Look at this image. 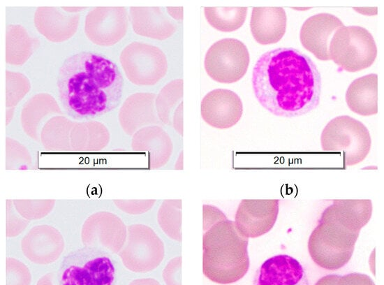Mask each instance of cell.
<instances>
[{
  "label": "cell",
  "mask_w": 384,
  "mask_h": 285,
  "mask_svg": "<svg viewBox=\"0 0 384 285\" xmlns=\"http://www.w3.org/2000/svg\"><path fill=\"white\" fill-rule=\"evenodd\" d=\"M203 211V231H205L216 222L227 219L224 213L215 206L204 205Z\"/></svg>",
  "instance_id": "cell-39"
},
{
  "label": "cell",
  "mask_w": 384,
  "mask_h": 285,
  "mask_svg": "<svg viewBox=\"0 0 384 285\" xmlns=\"http://www.w3.org/2000/svg\"><path fill=\"white\" fill-rule=\"evenodd\" d=\"M38 104L39 95L37 94L24 105L21 115V122L24 131L36 141L40 139V124L46 117L52 113L61 112L57 102L49 106H39Z\"/></svg>",
  "instance_id": "cell-28"
},
{
  "label": "cell",
  "mask_w": 384,
  "mask_h": 285,
  "mask_svg": "<svg viewBox=\"0 0 384 285\" xmlns=\"http://www.w3.org/2000/svg\"><path fill=\"white\" fill-rule=\"evenodd\" d=\"M7 285H29L31 272L20 261L8 257L6 258Z\"/></svg>",
  "instance_id": "cell-34"
},
{
  "label": "cell",
  "mask_w": 384,
  "mask_h": 285,
  "mask_svg": "<svg viewBox=\"0 0 384 285\" xmlns=\"http://www.w3.org/2000/svg\"><path fill=\"white\" fill-rule=\"evenodd\" d=\"M14 208L25 219L36 220L47 216L54 208V200H13Z\"/></svg>",
  "instance_id": "cell-31"
},
{
  "label": "cell",
  "mask_w": 384,
  "mask_h": 285,
  "mask_svg": "<svg viewBox=\"0 0 384 285\" xmlns=\"http://www.w3.org/2000/svg\"><path fill=\"white\" fill-rule=\"evenodd\" d=\"M115 205L130 214H140L149 211L156 200H114Z\"/></svg>",
  "instance_id": "cell-35"
},
{
  "label": "cell",
  "mask_w": 384,
  "mask_h": 285,
  "mask_svg": "<svg viewBox=\"0 0 384 285\" xmlns=\"http://www.w3.org/2000/svg\"><path fill=\"white\" fill-rule=\"evenodd\" d=\"M250 57L246 46L235 38H223L206 52L204 66L207 75L220 83L241 80L247 71Z\"/></svg>",
  "instance_id": "cell-10"
},
{
  "label": "cell",
  "mask_w": 384,
  "mask_h": 285,
  "mask_svg": "<svg viewBox=\"0 0 384 285\" xmlns=\"http://www.w3.org/2000/svg\"><path fill=\"white\" fill-rule=\"evenodd\" d=\"M346 101L354 112L370 116L378 112V75L372 73L357 78L346 93Z\"/></svg>",
  "instance_id": "cell-24"
},
{
  "label": "cell",
  "mask_w": 384,
  "mask_h": 285,
  "mask_svg": "<svg viewBox=\"0 0 384 285\" xmlns=\"http://www.w3.org/2000/svg\"><path fill=\"white\" fill-rule=\"evenodd\" d=\"M31 163L28 150L14 139L7 138L6 140V169H27Z\"/></svg>",
  "instance_id": "cell-33"
},
{
  "label": "cell",
  "mask_w": 384,
  "mask_h": 285,
  "mask_svg": "<svg viewBox=\"0 0 384 285\" xmlns=\"http://www.w3.org/2000/svg\"><path fill=\"white\" fill-rule=\"evenodd\" d=\"M128 26L125 7H96L87 14L84 29L94 43L111 46L126 36Z\"/></svg>",
  "instance_id": "cell-12"
},
{
  "label": "cell",
  "mask_w": 384,
  "mask_h": 285,
  "mask_svg": "<svg viewBox=\"0 0 384 285\" xmlns=\"http://www.w3.org/2000/svg\"><path fill=\"white\" fill-rule=\"evenodd\" d=\"M168 13L176 20H183V7H166Z\"/></svg>",
  "instance_id": "cell-41"
},
{
  "label": "cell",
  "mask_w": 384,
  "mask_h": 285,
  "mask_svg": "<svg viewBox=\"0 0 384 285\" xmlns=\"http://www.w3.org/2000/svg\"><path fill=\"white\" fill-rule=\"evenodd\" d=\"M181 258L177 256L168 262L163 271L166 285H181Z\"/></svg>",
  "instance_id": "cell-37"
},
{
  "label": "cell",
  "mask_w": 384,
  "mask_h": 285,
  "mask_svg": "<svg viewBox=\"0 0 384 285\" xmlns=\"http://www.w3.org/2000/svg\"><path fill=\"white\" fill-rule=\"evenodd\" d=\"M34 41L24 27L9 25L6 35V61L14 65H21L31 57Z\"/></svg>",
  "instance_id": "cell-27"
},
{
  "label": "cell",
  "mask_w": 384,
  "mask_h": 285,
  "mask_svg": "<svg viewBox=\"0 0 384 285\" xmlns=\"http://www.w3.org/2000/svg\"><path fill=\"white\" fill-rule=\"evenodd\" d=\"M343 22L330 13H318L309 17L302 24L300 39L303 47L316 58L330 60L329 45L336 31Z\"/></svg>",
  "instance_id": "cell-16"
},
{
  "label": "cell",
  "mask_w": 384,
  "mask_h": 285,
  "mask_svg": "<svg viewBox=\"0 0 384 285\" xmlns=\"http://www.w3.org/2000/svg\"><path fill=\"white\" fill-rule=\"evenodd\" d=\"M252 86L260 104L284 117L300 116L320 101V74L312 60L292 48L264 53L253 69Z\"/></svg>",
  "instance_id": "cell-1"
},
{
  "label": "cell",
  "mask_w": 384,
  "mask_h": 285,
  "mask_svg": "<svg viewBox=\"0 0 384 285\" xmlns=\"http://www.w3.org/2000/svg\"><path fill=\"white\" fill-rule=\"evenodd\" d=\"M204 14L213 28L220 31L231 32L244 24L247 7H205Z\"/></svg>",
  "instance_id": "cell-29"
},
{
  "label": "cell",
  "mask_w": 384,
  "mask_h": 285,
  "mask_svg": "<svg viewBox=\"0 0 384 285\" xmlns=\"http://www.w3.org/2000/svg\"><path fill=\"white\" fill-rule=\"evenodd\" d=\"M6 71V105L7 108L15 107L25 96L31 87L29 80L21 73Z\"/></svg>",
  "instance_id": "cell-32"
},
{
  "label": "cell",
  "mask_w": 384,
  "mask_h": 285,
  "mask_svg": "<svg viewBox=\"0 0 384 285\" xmlns=\"http://www.w3.org/2000/svg\"><path fill=\"white\" fill-rule=\"evenodd\" d=\"M329 53L336 64L353 73L372 65L377 56V48L372 35L365 28L344 26L333 35Z\"/></svg>",
  "instance_id": "cell-7"
},
{
  "label": "cell",
  "mask_w": 384,
  "mask_h": 285,
  "mask_svg": "<svg viewBox=\"0 0 384 285\" xmlns=\"http://www.w3.org/2000/svg\"><path fill=\"white\" fill-rule=\"evenodd\" d=\"M134 152H146L151 169L159 168L167 163L173 150L171 138L159 126H145L134 133L131 142Z\"/></svg>",
  "instance_id": "cell-19"
},
{
  "label": "cell",
  "mask_w": 384,
  "mask_h": 285,
  "mask_svg": "<svg viewBox=\"0 0 384 285\" xmlns=\"http://www.w3.org/2000/svg\"><path fill=\"white\" fill-rule=\"evenodd\" d=\"M115 279L113 261L101 249L84 246L62 261L61 285H112Z\"/></svg>",
  "instance_id": "cell-5"
},
{
  "label": "cell",
  "mask_w": 384,
  "mask_h": 285,
  "mask_svg": "<svg viewBox=\"0 0 384 285\" xmlns=\"http://www.w3.org/2000/svg\"><path fill=\"white\" fill-rule=\"evenodd\" d=\"M131 22L135 34L156 40H165L177 29L162 7H130Z\"/></svg>",
  "instance_id": "cell-20"
},
{
  "label": "cell",
  "mask_w": 384,
  "mask_h": 285,
  "mask_svg": "<svg viewBox=\"0 0 384 285\" xmlns=\"http://www.w3.org/2000/svg\"><path fill=\"white\" fill-rule=\"evenodd\" d=\"M243 113L239 96L226 89H216L208 92L202 99L200 114L209 126L219 129L235 125Z\"/></svg>",
  "instance_id": "cell-14"
},
{
  "label": "cell",
  "mask_w": 384,
  "mask_h": 285,
  "mask_svg": "<svg viewBox=\"0 0 384 285\" xmlns=\"http://www.w3.org/2000/svg\"><path fill=\"white\" fill-rule=\"evenodd\" d=\"M338 275H327L319 279L315 285H335Z\"/></svg>",
  "instance_id": "cell-40"
},
{
  "label": "cell",
  "mask_w": 384,
  "mask_h": 285,
  "mask_svg": "<svg viewBox=\"0 0 384 285\" xmlns=\"http://www.w3.org/2000/svg\"><path fill=\"white\" fill-rule=\"evenodd\" d=\"M286 22L281 7H253L250 20L252 36L261 45L276 43L286 32Z\"/></svg>",
  "instance_id": "cell-22"
},
{
  "label": "cell",
  "mask_w": 384,
  "mask_h": 285,
  "mask_svg": "<svg viewBox=\"0 0 384 285\" xmlns=\"http://www.w3.org/2000/svg\"><path fill=\"white\" fill-rule=\"evenodd\" d=\"M279 210L278 199H243L235 215L236 228L248 239L262 236L274 226Z\"/></svg>",
  "instance_id": "cell-13"
},
{
  "label": "cell",
  "mask_w": 384,
  "mask_h": 285,
  "mask_svg": "<svg viewBox=\"0 0 384 285\" xmlns=\"http://www.w3.org/2000/svg\"><path fill=\"white\" fill-rule=\"evenodd\" d=\"M254 285H309V283L304 267L297 259L287 254H278L262 263Z\"/></svg>",
  "instance_id": "cell-17"
},
{
  "label": "cell",
  "mask_w": 384,
  "mask_h": 285,
  "mask_svg": "<svg viewBox=\"0 0 384 285\" xmlns=\"http://www.w3.org/2000/svg\"><path fill=\"white\" fill-rule=\"evenodd\" d=\"M126 236L127 228L123 221L117 215L106 211L90 215L81 230V240L84 246L115 254L121 251Z\"/></svg>",
  "instance_id": "cell-11"
},
{
  "label": "cell",
  "mask_w": 384,
  "mask_h": 285,
  "mask_svg": "<svg viewBox=\"0 0 384 285\" xmlns=\"http://www.w3.org/2000/svg\"><path fill=\"white\" fill-rule=\"evenodd\" d=\"M79 19V15H70L63 11L61 7H38L34 23L38 31L47 40L61 42L74 35Z\"/></svg>",
  "instance_id": "cell-21"
},
{
  "label": "cell",
  "mask_w": 384,
  "mask_h": 285,
  "mask_svg": "<svg viewBox=\"0 0 384 285\" xmlns=\"http://www.w3.org/2000/svg\"><path fill=\"white\" fill-rule=\"evenodd\" d=\"M75 123L65 117H54L45 123L40 138L46 150L68 152L71 150V132Z\"/></svg>",
  "instance_id": "cell-26"
},
{
  "label": "cell",
  "mask_w": 384,
  "mask_h": 285,
  "mask_svg": "<svg viewBox=\"0 0 384 285\" xmlns=\"http://www.w3.org/2000/svg\"><path fill=\"white\" fill-rule=\"evenodd\" d=\"M8 201V200H7ZM10 200L7 202L6 235L13 238L20 234L28 226L29 221L19 216L10 205Z\"/></svg>",
  "instance_id": "cell-36"
},
{
  "label": "cell",
  "mask_w": 384,
  "mask_h": 285,
  "mask_svg": "<svg viewBox=\"0 0 384 285\" xmlns=\"http://www.w3.org/2000/svg\"><path fill=\"white\" fill-rule=\"evenodd\" d=\"M63 10H64L66 12L70 13H74V12H78L83 9H85V7H61Z\"/></svg>",
  "instance_id": "cell-43"
},
{
  "label": "cell",
  "mask_w": 384,
  "mask_h": 285,
  "mask_svg": "<svg viewBox=\"0 0 384 285\" xmlns=\"http://www.w3.org/2000/svg\"><path fill=\"white\" fill-rule=\"evenodd\" d=\"M335 285H375V284L367 275L350 272L344 275H339Z\"/></svg>",
  "instance_id": "cell-38"
},
{
  "label": "cell",
  "mask_w": 384,
  "mask_h": 285,
  "mask_svg": "<svg viewBox=\"0 0 384 285\" xmlns=\"http://www.w3.org/2000/svg\"><path fill=\"white\" fill-rule=\"evenodd\" d=\"M109 140L107 128L97 122L75 124L70 136L73 152H98L108 145Z\"/></svg>",
  "instance_id": "cell-25"
},
{
  "label": "cell",
  "mask_w": 384,
  "mask_h": 285,
  "mask_svg": "<svg viewBox=\"0 0 384 285\" xmlns=\"http://www.w3.org/2000/svg\"><path fill=\"white\" fill-rule=\"evenodd\" d=\"M156 94L139 92L129 96L122 104L119 112V122L123 131L133 136L138 130L158 124L156 108Z\"/></svg>",
  "instance_id": "cell-18"
},
{
  "label": "cell",
  "mask_w": 384,
  "mask_h": 285,
  "mask_svg": "<svg viewBox=\"0 0 384 285\" xmlns=\"http://www.w3.org/2000/svg\"><path fill=\"white\" fill-rule=\"evenodd\" d=\"M325 152H341L346 166L362 162L370 151L371 140L367 127L349 116L332 119L324 128L320 137Z\"/></svg>",
  "instance_id": "cell-6"
},
{
  "label": "cell",
  "mask_w": 384,
  "mask_h": 285,
  "mask_svg": "<svg viewBox=\"0 0 384 285\" xmlns=\"http://www.w3.org/2000/svg\"><path fill=\"white\" fill-rule=\"evenodd\" d=\"M57 88L68 115L75 119L95 117L118 106L124 78L112 61L99 54L81 52L62 64Z\"/></svg>",
  "instance_id": "cell-2"
},
{
  "label": "cell",
  "mask_w": 384,
  "mask_h": 285,
  "mask_svg": "<svg viewBox=\"0 0 384 285\" xmlns=\"http://www.w3.org/2000/svg\"><path fill=\"white\" fill-rule=\"evenodd\" d=\"M21 249L25 257L36 264L47 265L56 261L64 249L61 233L50 225L34 226L22 239Z\"/></svg>",
  "instance_id": "cell-15"
},
{
  "label": "cell",
  "mask_w": 384,
  "mask_h": 285,
  "mask_svg": "<svg viewBox=\"0 0 384 285\" xmlns=\"http://www.w3.org/2000/svg\"><path fill=\"white\" fill-rule=\"evenodd\" d=\"M249 239L237 231L235 221L220 220L202 235V272L210 281L230 284L242 279L249 265Z\"/></svg>",
  "instance_id": "cell-4"
},
{
  "label": "cell",
  "mask_w": 384,
  "mask_h": 285,
  "mask_svg": "<svg viewBox=\"0 0 384 285\" xmlns=\"http://www.w3.org/2000/svg\"><path fill=\"white\" fill-rule=\"evenodd\" d=\"M129 285H161L156 280L152 278L138 279L131 282Z\"/></svg>",
  "instance_id": "cell-42"
},
{
  "label": "cell",
  "mask_w": 384,
  "mask_h": 285,
  "mask_svg": "<svg viewBox=\"0 0 384 285\" xmlns=\"http://www.w3.org/2000/svg\"><path fill=\"white\" fill-rule=\"evenodd\" d=\"M118 254L128 270L145 273L161 264L165 256L164 244L152 228L135 224L128 226L125 244Z\"/></svg>",
  "instance_id": "cell-8"
},
{
  "label": "cell",
  "mask_w": 384,
  "mask_h": 285,
  "mask_svg": "<svg viewBox=\"0 0 384 285\" xmlns=\"http://www.w3.org/2000/svg\"><path fill=\"white\" fill-rule=\"evenodd\" d=\"M155 108L158 119L171 126L183 136V80H173L166 84L156 97Z\"/></svg>",
  "instance_id": "cell-23"
},
{
  "label": "cell",
  "mask_w": 384,
  "mask_h": 285,
  "mask_svg": "<svg viewBox=\"0 0 384 285\" xmlns=\"http://www.w3.org/2000/svg\"><path fill=\"white\" fill-rule=\"evenodd\" d=\"M119 60L127 78L136 85H156L168 71L164 52L145 43L134 41L128 44L121 51Z\"/></svg>",
  "instance_id": "cell-9"
},
{
  "label": "cell",
  "mask_w": 384,
  "mask_h": 285,
  "mask_svg": "<svg viewBox=\"0 0 384 285\" xmlns=\"http://www.w3.org/2000/svg\"><path fill=\"white\" fill-rule=\"evenodd\" d=\"M181 200H165L157 214L158 225L167 236L181 241Z\"/></svg>",
  "instance_id": "cell-30"
},
{
  "label": "cell",
  "mask_w": 384,
  "mask_h": 285,
  "mask_svg": "<svg viewBox=\"0 0 384 285\" xmlns=\"http://www.w3.org/2000/svg\"><path fill=\"white\" fill-rule=\"evenodd\" d=\"M369 199L333 200L322 212L308 240L313 262L328 270L343 268L350 260L360 230L370 220Z\"/></svg>",
  "instance_id": "cell-3"
}]
</instances>
